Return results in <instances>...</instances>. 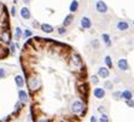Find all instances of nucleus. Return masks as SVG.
Listing matches in <instances>:
<instances>
[{"instance_id": "1", "label": "nucleus", "mask_w": 134, "mask_h": 122, "mask_svg": "<svg viewBox=\"0 0 134 122\" xmlns=\"http://www.w3.org/2000/svg\"><path fill=\"white\" fill-rule=\"evenodd\" d=\"M86 110V105L82 100H74L71 104V111L76 115H82Z\"/></svg>"}, {"instance_id": "2", "label": "nucleus", "mask_w": 134, "mask_h": 122, "mask_svg": "<svg viewBox=\"0 0 134 122\" xmlns=\"http://www.w3.org/2000/svg\"><path fill=\"white\" fill-rule=\"evenodd\" d=\"M70 65L75 70H81L82 69V60L79 54H76V53L71 54V57H70Z\"/></svg>"}, {"instance_id": "3", "label": "nucleus", "mask_w": 134, "mask_h": 122, "mask_svg": "<svg viewBox=\"0 0 134 122\" xmlns=\"http://www.w3.org/2000/svg\"><path fill=\"white\" fill-rule=\"evenodd\" d=\"M28 86H29V88H30L31 91H35V90H37V88L40 87V80H39V77H35V76H31V77H29Z\"/></svg>"}, {"instance_id": "4", "label": "nucleus", "mask_w": 134, "mask_h": 122, "mask_svg": "<svg viewBox=\"0 0 134 122\" xmlns=\"http://www.w3.org/2000/svg\"><path fill=\"white\" fill-rule=\"evenodd\" d=\"M117 68L121 70V71H127L129 69V64H128V60L126 58H120L117 60Z\"/></svg>"}, {"instance_id": "5", "label": "nucleus", "mask_w": 134, "mask_h": 122, "mask_svg": "<svg viewBox=\"0 0 134 122\" xmlns=\"http://www.w3.org/2000/svg\"><path fill=\"white\" fill-rule=\"evenodd\" d=\"M96 9H97V11L99 13H105L106 11H108L106 4L104 3V1H102V0H98L97 1V4H96Z\"/></svg>"}, {"instance_id": "6", "label": "nucleus", "mask_w": 134, "mask_h": 122, "mask_svg": "<svg viewBox=\"0 0 134 122\" xmlns=\"http://www.w3.org/2000/svg\"><path fill=\"white\" fill-rule=\"evenodd\" d=\"M94 97L97 99H103L105 97V88H102V87H96L93 91Z\"/></svg>"}, {"instance_id": "7", "label": "nucleus", "mask_w": 134, "mask_h": 122, "mask_svg": "<svg viewBox=\"0 0 134 122\" xmlns=\"http://www.w3.org/2000/svg\"><path fill=\"white\" fill-rule=\"evenodd\" d=\"M110 75V71H109V68H105V66H100L98 69V76L99 77H103V79H108Z\"/></svg>"}, {"instance_id": "8", "label": "nucleus", "mask_w": 134, "mask_h": 122, "mask_svg": "<svg viewBox=\"0 0 134 122\" xmlns=\"http://www.w3.org/2000/svg\"><path fill=\"white\" fill-rule=\"evenodd\" d=\"M122 99H125L126 102L133 99V93H132L131 90H125V91L122 92Z\"/></svg>"}, {"instance_id": "9", "label": "nucleus", "mask_w": 134, "mask_h": 122, "mask_svg": "<svg viewBox=\"0 0 134 122\" xmlns=\"http://www.w3.org/2000/svg\"><path fill=\"white\" fill-rule=\"evenodd\" d=\"M81 25H82V28L88 29V28H91L92 22H91V19L88 18V17H82L81 18Z\"/></svg>"}, {"instance_id": "10", "label": "nucleus", "mask_w": 134, "mask_h": 122, "mask_svg": "<svg viewBox=\"0 0 134 122\" xmlns=\"http://www.w3.org/2000/svg\"><path fill=\"white\" fill-rule=\"evenodd\" d=\"M129 28V24H128V22H126V21H120L119 23H117V29L121 31H125L127 30V29Z\"/></svg>"}, {"instance_id": "11", "label": "nucleus", "mask_w": 134, "mask_h": 122, "mask_svg": "<svg viewBox=\"0 0 134 122\" xmlns=\"http://www.w3.org/2000/svg\"><path fill=\"white\" fill-rule=\"evenodd\" d=\"M21 16H22V18L28 19L29 17H30V12H29V10L27 9V7H23V9L21 10Z\"/></svg>"}, {"instance_id": "12", "label": "nucleus", "mask_w": 134, "mask_h": 122, "mask_svg": "<svg viewBox=\"0 0 134 122\" xmlns=\"http://www.w3.org/2000/svg\"><path fill=\"white\" fill-rule=\"evenodd\" d=\"M102 39H103L104 44H105L108 47L111 46V39H110V36L108 34H102Z\"/></svg>"}, {"instance_id": "13", "label": "nucleus", "mask_w": 134, "mask_h": 122, "mask_svg": "<svg viewBox=\"0 0 134 122\" xmlns=\"http://www.w3.org/2000/svg\"><path fill=\"white\" fill-rule=\"evenodd\" d=\"M18 96H19V100H21V102H27V100H28V93L25 91H19Z\"/></svg>"}, {"instance_id": "14", "label": "nucleus", "mask_w": 134, "mask_h": 122, "mask_svg": "<svg viewBox=\"0 0 134 122\" xmlns=\"http://www.w3.org/2000/svg\"><path fill=\"white\" fill-rule=\"evenodd\" d=\"M15 81H16V85L18 86V87H23V85H24V80L21 75H17L15 77Z\"/></svg>"}, {"instance_id": "15", "label": "nucleus", "mask_w": 134, "mask_h": 122, "mask_svg": "<svg viewBox=\"0 0 134 122\" xmlns=\"http://www.w3.org/2000/svg\"><path fill=\"white\" fill-rule=\"evenodd\" d=\"M41 29H42V31H45V33H52L53 31V27L50 24H42L41 25Z\"/></svg>"}, {"instance_id": "16", "label": "nucleus", "mask_w": 134, "mask_h": 122, "mask_svg": "<svg viewBox=\"0 0 134 122\" xmlns=\"http://www.w3.org/2000/svg\"><path fill=\"white\" fill-rule=\"evenodd\" d=\"M72 18H74V16H72V15H69V16H66V17H65V19H64V22H63V25H64V27H68V25L70 24V23H71Z\"/></svg>"}, {"instance_id": "17", "label": "nucleus", "mask_w": 134, "mask_h": 122, "mask_svg": "<svg viewBox=\"0 0 134 122\" xmlns=\"http://www.w3.org/2000/svg\"><path fill=\"white\" fill-rule=\"evenodd\" d=\"M79 9V3H77V0H74L71 4H70V11L71 12H75L76 10Z\"/></svg>"}, {"instance_id": "18", "label": "nucleus", "mask_w": 134, "mask_h": 122, "mask_svg": "<svg viewBox=\"0 0 134 122\" xmlns=\"http://www.w3.org/2000/svg\"><path fill=\"white\" fill-rule=\"evenodd\" d=\"M1 39H3L6 44H9V42H10V33H9V31H4L3 35H1Z\"/></svg>"}, {"instance_id": "19", "label": "nucleus", "mask_w": 134, "mask_h": 122, "mask_svg": "<svg viewBox=\"0 0 134 122\" xmlns=\"http://www.w3.org/2000/svg\"><path fill=\"white\" fill-rule=\"evenodd\" d=\"M104 62H105V64H106V66L108 68H112V60H111V57L110 56H106L105 57V59H104Z\"/></svg>"}, {"instance_id": "20", "label": "nucleus", "mask_w": 134, "mask_h": 122, "mask_svg": "<svg viewBox=\"0 0 134 122\" xmlns=\"http://www.w3.org/2000/svg\"><path fill=\"white\" fill-rule=\"evenodd\" d=\"M112 97L115 98V99H122V92H120V91H116V92H114L112 93Z\"/></svg>"}, {"instance_id": "21", "label": "nucleus", "mask_w": 134, "mask_h": 122, "mask_svg": "<svg viewBox=\"0 0 134 122\" xmlns=\"http://www.w3.org/2000/svg\"><path fill=\"white\" fill-rule=\"evenodd\" d=\"M104 87H105V90H112V82L111 81H105L104 82Z\"/></svg>"}, {"instance_id": "22", "label": "nucleus", "mask_w": 134, "mask_h": 122, "mask_svg": "<svg viewBox=\"0 0 134 122\" xmlns=\"http://www.w3.org/2000/svg\"><path fill=\"white\" fill-rule=\"evenodd\" d=\"M99 122H109V117H108V115L103 114V115L99 117Z\"/></svg>"}, {"instance_id": "23", "label": "nucleus", "mask_w": 134, "mask_h": 122, "mask_svg": "<svg viewBox=\"0 0 134 122\" xmlns=\"http://www.w3.org/2000/svg\"><path fill=\"white\" fill-rule=\"evenodd\" d=\"M91 81H92V84H93V85H98L99 79H98L97 75H93V76H91Z\"/></svg>"}, {"instance_id": "24", "label": "nucleus", "mask_w": 134, "mask_h": 122, "mask_svg": "<svg viewBox=\"0 0 134 122\" xmlns=\"http://www.w3.org/2000/svg\"><path fill=\"white\" fill-rule=\"evenodd\" d=\"M5 75H6V70L4 68H0V79L5 77Z\"/></svg>"}, {"instance_id": "25", "label": "nucleus", "mask_w": 134, "mask_h": 122, "mask_svg": "<svg viewBox=\"0 0 134 122\" xmlns=\"http://www.w3.org/2000/svg\"><path fill=\"white\" fill-rule=\"evenodd\" d=\"M22 35V31H21V28H16V38L19 39Z\"/></svg>"}, {"instance_id": "26", "label": "nucleus", "mask_w": 134, "mask_h": 122, "mask_svg": "<svg viewBox=\"0 0 134 122\" xmlns=\"http://www.w3.org/2000/svg\"><path fill=\"white\" fill-rule=\"evenodd\" d=\"M126 104H127V107H131V108H134V100H127L126 102Z\"/></svg>"}, {"instance_id": "27", "label": "nucleus", "mask_w": 134, "mask_h": 122, "mask_svg": "<svg viewBox=\"0 0 134 122\" xmlns=\"http://www.w3.org/2000/svg\"><path fill=\"white\" fill-rule=\"evenodd\" d=\"M58 33H59L60 35H63V34H65L66 33V30H65V28H64V27H60L59 29H58Z\"/></svg>"}, {"instance_id": "28", "label": "nucleus", "mask_w": 134, "mask_h": 122, "mask_svg": "<svg viewBox=\"0 0 134 122\" xmlns=\"http://www.w3.org/2000/svg\"><path fill=\"white\" fill-rule=\"evenodd\" d=\"M30 35H31V31L30 30H25L24 31V36H25V38H28V36H30Z\"/></svg>"}, {"instance_id": "29", "label": "nucleus", "mask_w": 134, "mask_h": 122, "mask_svg": "<svg viewBox=\"0 0 134 122\" xmlns=\"http://www.w3.org/2000/svg\"><path fill=\"white\" fill-rule=\"evenodd\" d=\"M92 44L94 45V47H96V48H99V42H98L97 40H96V41H93V42H92Z\"/></svg>"}, {"instance_id": "30", "label": "nucleus", "mask_w": 134, "mask_h": 122, "mask_svg": "<svg viewBox=\"0 0 134 122\" xmlns=\"http://www.w3.org/2000/svg\"><path fill=\"white\" fill-rule=\"evenodd\" d=\"M16 108H17V110L22 109V103H21V102H18V103H17V105H16Z\"/></svg>"}, {"instance_id": "31", "label": "nucleus", "mask_w": 134, "mask_h": 122, "mask_svg": "<svg viewBox=\"0 0 134 122\" xmlns=\"http://www.w3.org/2000/svg\"><path fill=\"white\" fill-rule=\"evenodd\" d=\"M91 122H97V119H96V116H92V117H91Z\"/></svg>"}, {"instance_id": "32", "label": "nucleus", "mask_w": 134, "mask_h": 122, "mask_svg": "<svg viewBox=\"0 0 134 122\" xmlns=\"http://www.w3.org/2000/svg\"><path fill=\"white\" fill-rule=\"evenodd\" d=\"M37 122H48V120L47 119H41V120H39Z\"/></svg>"}, {"instance_id": "33", "label": "nucleus", "mask_w": 134, "mask_h": 122, "mask_svg": "<svg viewBox=\"0 0 134 122\" xmlns=\"http://www.w3.org/2000/svg\"><path fill=\"white\" fill-rule=\"evenodd\" d=\"M11 15L15 16V7H12V9H11Z\"/></svg>"}, {"instance_id": "34", "label": "nucleus", "mask_w": 134, "mask_h": 122, "mask_svg": "<svg viewBox=\"0 0 134 122\" xmlns=\"http://www.w3.org/2000/svg\"><path fill=\"white\" fill-rule=\"evenodd\" d=\"M133 25H134V21H133Z\"/></svg>"}]
</instances>
